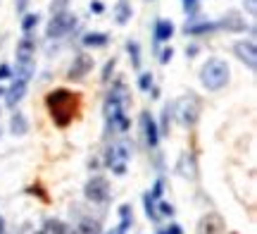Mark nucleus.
Returning <instances> with one entry per match:
<instances>
[{"label":"nucleus","instance_id":"c756f323","mask_svg":"<svg viewBox=\"0 0 257 234\" xmlns=\"http://www.w3.org/2000/svg\"><path fill=\"white\" fill-rule=\"evenodd\" d=\"M171 55H174V50H171V48H167V50L162 53V58H160V60H162V62H169Z\"/></svg>","mask_w":257,"mask_h":234},{"label":"nucleus","instance_id":"5701e85b","mask_svg":"<svg viewBox=\"0 0 257 234\" xmlns=\"http://www.w3.org/2000/svg\"><path fill=\"white\" fill-rule=\"evenodd\" d=\"M162 189H165V182H162V179H157V182H155V186H152V191H150V196H148V199H150V201H155V199H160V196H162Z\"/></svg>","mask_w":257,"mask_h":234},{"label":"nucleus","instance_id":"b1692460","mask_svg":"<svg viewBox=\"0 0 257 234\" xmlns=\"http://www.w3.org/2000/svg\"><path fill=\"white\" fill-rule=\"evenodd\" d=\"M150 86H152V74H141L138 88H141V91H150Z\"/></svg>","mask_w":257,"mask_h":234},{"label":"nucleus","instance_id":"6e6552de","mask_svg":"<svg viewBox=\"0 0 257 234\" xmlns=\"http://www.w3.org/2000/svg\"><path fill=\"white\" fill-rule=\"evenodd\" d=\"M91 67H93V60L88 58V55L74 58V65H72V69H69V79H84L86 74L91 72Z\"/></svg>","mask_w":257,"mask_h":234},{"label":"nucleus","instance_id":"e433bc0d","mask_svg":"<svg viewBox=\"0 0 257 234\" xmlns=\"http://www.w3.org/2000/svg\"><path fill=\"white\" fill-rule=\"evenodd\" d=\"M0 96H2V88H0Z\"/></svg>","mask_w":257,"mask_h":234},{"label":"nucleus","instance_id":"f03ea898","mask_svg":"<svg viewBox=\"0 0 257 234\" xmlns=\"http://www.w3.org/2000/svg\"><path fill=\"white\" fill-rule=\"evenodd\" d=\"M228 82V65L224 60L212 58L207 60V65L202 67V84L210 91H219L222 86H227Z\"/></svg>","mask_w":257,"mask_h":234},{"label":"nucleus","instance_id":"2f4dec72","mask_svg":"<svg viewBox=\"0 0 257 234\" xmlns=\"http://www.w3.org/2000/svg\"><path fill=\"white\" fill-rule=\"evenodd\" d=\"M245 7H248L250 15H255V0H245Z\"/></svg>","mask_w":257,"mask_h":234},{"label":"nucleus","instance_id":"a878e982","mask_svg":"<svg viewBox=\"0 0 257 234\" xmlns=\"http://www.w3.org/2000/svg\"><path fill=\"white\" fill-rule=\"evenodd\" d=\"M171 110H174V108H169V105H167V108H165V119H162V132H165V134H167V132H169V119H171Z\"/></svg>","mask_w":257,"mask_h":234},{"label":"nucleus","instance_id":"2eb2a0df","mask_svg":"<svg viewBox=\"0 0 257 234\" xmlns=\"http://www.w3.org/2000/svg\"><path fill=\"white\" fill-rule=\"evenodd\" d=\"M74 234H100V225L95 220H81L74 227Z\"/></svg>","mask_w":257,"mask_h":234},{"label":"nucleus","instance_id":"f704fd0d","mask_svg":"<svg viewBox=\"0 0 257 234\" xmlns=\"http://www.w3.org/2000/svg\"><path fill=\"white\" fill-rule=\"evenodd\" d=\"M64 2H67V0H57V2H53V12H57V10H60Z\"/></svg>","mask_w":257,"mask_h":234},{"label":"nucleus","instance_id":"bb28decb","mask_svg":"<svg viewBox=\"0 0 257 234\" xmlns=\"http://www.w3.org/2000/svg\"><path fill=\"white\" fill-rule=\"evenodd\" d=\"M129 50H131V58H134V67L141 65V58H138V46L136 43H129Z\"/></svg>","mask_w":257,"mask_h":234},{"label":"nucleus","instance_id":"9b49d317","mask_svg":"<svg viewBox=\"0 0 257 234\" xmlns=\"http://www.w3.org/2000/svg\"><path fill=\"white\" fill-rule=\"evenodd\" d=\"M196 117H198V100L191 98V108H188V100H183L181 103V122L183 124H193Z\"/></svg>","mask_w":257,"mask_h":234},{"label":"nucleus","instance_id":"39448f33","mask_svg":"<svg viewBox=\"0 0 257 234\" xmlns=\"http://www.w3.org/2000/svg\"><path fill=\"white\" fill-rule=\"evenodd\" d=\"M224 230H227L224 220L219 215H214V213L205 215L198 225V234H224Z\"/></svg>","mask_w":257,"mask_h":234},{"label":"nucleus","instance_id":"423d86ee","mask_svg":"<svg viewBox=\"0 0 257 234\" xmlns=\"http://www.w3.org/2000/svg\"><path fill=\"white\" fill-rule=\"evenodd\" d=\"M236 55L243 60L250 69H255V65H257V53H255V43L253 41H241V43H236Z\"/></svg>","mask_w":257,"mask_h":234},{"label":"nucleus","instance_id":"f257e3e1","mask_svg":"<svg viewBox=\"0 0 257 234\" xmlns=\"http://www.w3.org/2000/svg\"><path fill=\"white\" fill-rule=\"evenodd\" d=\"M45 103L53 113V119H55L57 127H67L76 115V93H69L64 88H57L53 93H48Z\"/></svg>","mask_w":257,"mask_h":234},{"label":"nucleus","instance_id":"c9c22d12","mask_svg":"<svg viewBox=\"0 0 257 234\" xmlns=\"http://www.w3.org/2000/svg\"><path fill=\"white\" fill-rule=\"evenodd\" d=\"M2 230H5V220L0 217V234H2Z\"/></svg>","mask_w":257,"mask_h":234},{"label":"nucleus","instance_id":"473e14b6","mask_svg":"<svg viewBox=\"0 0 257 234\" xmlns=\"http://www.w3.org/2000/svg\"><path fill=\"white\" fill-rule=\"evenodd\" d=\"M91 10H93V12H103V5H100V2H91Z\"/></svg>","mask_w":257,"mask_h":234},{"label":"nucleus","instance_id":"f3484780","mask_svg":"<svg viewBox=\"0 0 257 234\" xmlns=\"http://www.w3.org/2000/svg\"><path fill=\"white\" fill-rule=\"evenodd\" d=\"M179 172L183 177H196V165H193V158H188V155H183L181 158V163H179Z\"/></svg>","mask_w":257,"mask_h":234},{"label":"nucleus","instance_id":"ddd939ff","mask_svg":"<svg viewBox=\"0 0 257 234\" xmlns=\"http://www.w3.org/2000/svg\"><path fill=\"white\" fill-rule=\"evenodd\" d=\"M24 91H27V82H22V79H17L12 88L7 91V105H15V103H19L22 98H24Z\"/></svg>","mask_w":257,"mask_h":234},{"label":"nucleus","instance_id":"6ab92c4d","mask_svg":"<svg viewBox=\"0 0 257 234\" xmlns=\"http://www.w3.org/2000/svg\"><path fill=\"white\" fill-rule=\"evenodd\" d=\"M222 27H224V29H228V31H241L243 27H245V24H243V22H241L236 15H228L227 19L222 22Z\"/></svg>","mask_w":257,"mask_h":234},{"label":"nucleus","instance_id":"4be33fe9","mask_svg":"<svg viewBox=\"0 0 257 234\" xmlns=\"http://www.w3.org/2000/svg\"><path fill=\"white\" fill-rule=\"evenodd\" d=\"M36 24H38V15H27V17H24V22H22V29L29 33V31L33 29Z\"/></svg>","mask_w":257,"mask_h":234},{"label":"nucleus","instance_id":"412c9836","mask_svg":"<svg viewBox=\"0 0 257 234\" xmlns=\"http://www.w3.org/2000/svg\"><path fill=\"white\" fill-rule=\"evenodd\" d=\"M214 27H217V24H198V27H193V24L188 27V24H186V33H202V31H212Z\"/></svg>","mask_w":257,"mask_h":234},{"label":"nucleus","instance_id":"4468645a","mask_svg":"<svg viewBox=\"0 0 257 234\" xmlns=\"http://www.w3.org/2000/svg\"><path fill=\"white\" fill-rule=\"evenodd\" d=\"M119 213H121V225H119L117 230H112L110 234H126L129 225H131V205H121Z\"/></svg>","mask_w":257,"mask_h":234},{"label":"nucleus","instance_id":"cd10ccee","mask_svg":"<svg viewBox=\"0 0 257 234\" xmlns=\"http://www.w3.org/2000/svg\"><path fill=\"white\" fill-rule=\"evenodd\" d=\"M160 213H162V215H167V217H169V215H174V208H171L169 203H160Z\"/></svg>","mask_w":257,"mask_h":234},{"label":"nucleus","instance_id":"20e7f679","mask_svg":"<svg viewBox=\"0 0 257 234\" xmlns=\"http://www.w3.org/2000/svg\"><path fill=\"white\" fill-rule=\"evenodd\" d=\"M76 17H72V15H67V12H62V15H55L53 17V22L48 24V36L50 38H57V36H62V33H67V31L72 29L76 22H74Z\"/></svg>","mask_w":257,"mask_h":234},{"label":"nucleus","instance_id":"9d476101","mask_svg":"<svg viewBox=\"0 0 257 234\" xmlns=\"http://www.w3.org/2000/svg\"><path fill=\"white\" fill-rule=\"evenodd\" d=\"M141 122H143V132H145V141H148V146L155 148V146H157V139H160V134H157V127H155L152 117L145 113Z\"/></svg>","mask_w":257,"mask_h":234},{"label":"nucleus","instance_id":"72a5a7b5","mask_svg":"<svg viewBox=\"0 0 257 234\" xmlns=\"http://www.w3.org/2000/svg\"><path fill=\"white\" fill-rule=\"evenodd\" d=\"M183 7H186V10H193V7H196V0H183Z\"/></svg>","mask_w":257,"mask_h":234},{"label":"nucleus","instance_id":"7ed1b4c3","mask_svg":"<svg viewBox=\"0 0 257 234\" xmlns=\"http://www.w3.org/2000/svg\"><path fill=\"white\" fill-rule=\"evenodd\" d=\"M86 199L93 201V203H103L110 199V184L105 177H93L88 184H86Z\"/></svg>","mask_w":257,"mask_h":234},{"label":"nucleus","instance_id":"aec40b11","mask_svg":"<svg viewBox=\"0 0 257 234\" xmlns=\"http://www.w3.org/2000/svg\"><path fill=\"white\" fill-rule=\"evenodd\" d=\"M12 132L15 134H27V119H24V115H15L12 117Z\"/></svg>","mask_w":257,"mask_h":234},{"label":"nucleus","instance_id":"dca6fc26","mask_svg":"<svg viewBox=\"0 0 257 234\" xmlns=\"http://www.w3.org/2000/svg\"><path fill=\"white\" fill-rule=\"evenodd\" d=\"M105 43H107V36L105 33H86L84 36V46H88V48H100Z\"/></svg>","mask_w":257,"mask_h":234},{"label":"nucleus","instance_id":"393cba45","mask_svg":"<svg viewBox=\"0 0 257 234\" xmlns=\"http://www.w3.org/2000/svg\"><path fill=\"white\" fill-rule=\"evenodd\" d=\"M48 227H50V230H48L50 234H67V227H64L62 222H48Z\"/></svg>","mask_w":257,"mask_h":234},{"label":"nucleus","instance_id":"c85d7f7f","mask_svg":"<svg viewBox=\"0 0 257 234\" xmlns=\"http://www.w3.org/2000/svg\"><path fill=\"white\" fill-rule=\"evenodd\" d=\"M10 77V67L7 65H0V79H7Z\"/></svg>","mask_w":257,"mask_h":234},{"label":"nucleus","instance_id":"7c9ffc66","mask_svg":"<svg viewBox=\"0 0 257 234\" xmlns=\"http://www.w3.org/2000/svg\"><path fill=\"white\" fill-rule=\"evenodd\" d=\"M165 234H183V230H181L179 225H171V227H169V230H167Z\"/></svg>","mask_w":257,"mask_h":234},{"label":"nucleus","instance_id":"4c0bfd02","mask_svg":"<svg viewBox=\"0 0 257 234\" xmlns=\"http://www.w3.org/2000/svg\"><path fill=\"white\" fill-rule=\"evenodd\" d=\"M162 234H165V232H162Z\"/></svg>","mask_w":257,"mask_h":234},{"label":"nucleus","instance_id":"f8f14e48","mask_svg":"<svg viewBox=\"0 0 257 234\" xmlns=\"http://www.w3.org/2000/svg\"><path fill=\"white\" fill-rule=\"evenodd\" d=\"M171 33H174V24H171V22H167V19H160V22L155 24V41H157V43L169 41Z\"/></svg>","mask_w":257,"mask_h":234},{"label":"nucleus","instance_id":"a211bd4d","mask_svg":"<svg viewBox=\"0 0 257 234\" xmlns=\"http://www.w3.org/2000/svg\"><path fill=\"white\" fill-rule=\"evenodd\" d=\"M129 19H131V7H129L126 0H121V2L117 5V22L124 24V22H129Z\"/></svg>","mask_w":257,"mask_h":234},{"label":"nucleus","instance_id":"1a4fd4ad","mask_svg":"<svg viewBox=\"0 0 257 234\" xmlns=\"http://www.w3.org/2000/svg\"><path fill=\"white\" fill-rule=\"evenodd\" d=\"M33 50H36V43L31 36H24L19 43H17V62H33Z\"/></svg>","mask_w":257,"mask_h":234},{"label":"nucleus","instance_id":"0eeeda50","mask_svg":"<svg viewBox=\"0 0 257 234\" xmlns=\"http://www.w3.org/2000/svg\"><path fill=\"white\" fill-rule=\"evenodd\" d=\"M131 155V146L129 144H114L110 150H107V165L114 167V165H121L124 160H129Z\"/></svg>","mask_w":257,"mask_h":234}]
</instances>
